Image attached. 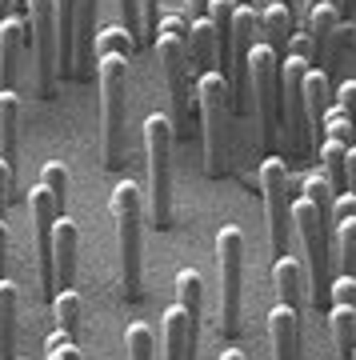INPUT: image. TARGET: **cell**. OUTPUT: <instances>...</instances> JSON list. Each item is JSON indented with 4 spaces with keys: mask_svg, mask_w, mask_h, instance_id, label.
I'll return each instance as SVG.
<instances>
[{
    "mask_svg": "<svg viewBox=\"0 0 356 360\" xmlns=\"http://www.w3.org/2000/svg\"><path fill=\"white\" fill-rule=\"evenodd\" d=\"M248 96L260 116V141L276 144L280 136V60L268 44H253L248 52Z\"/></svg>",
    "mask_w": 356,
    "mask_h": 360,
    "instance_id": "8",
    "label": "cell"
},
{
    "mask_svg": "<svg viewBox=\"0 0 356 360\" xmlns=\"http://www.w3.org/2000/svg\"><path fill=\"white\" fill-rule=\"evenodd\" d=\"M300 200H293L288 217H293L296 232H300V245H305V260H308V296H312V309H324L329 304V284H332V188L324 172H312L305 176V188H300Z\"/></svg>",
    "mask_w": 356,
    "mask_h": 360,
    "instance_id": "2",
    "label": "cell"
},
{
    "mask_svg": "<svg viewBox=\"0 0 356 360\" xmlns=\"http://www.w3.org/2000/svg\"><path fill=\"white\" fill-rule=\"evenodd\" d=\"M324 141H341V144H352L356 141V129L348 124V116H344L336 104L324 108Z\"/></svg>",
    "mask_w": 356,
    "mask_h": 360,
    "instance_id": "30",
    "label": "cell"
},
{
    "mask_svg": "<svg viewBox=\"0 0 356 360\" xmlns=\"http://www.w3.org/2000/svg\"><path fill=\"white\" fill-rule=\"evenodd\" d=\"M16 4H20V8H25V0H16Z\"/></svg>",
    "mask_w": 356,
    "mask_h": 360,
    "instance_id": "45",
    "label": "cell"
},
{
    "mask_svg": "<svg viewBox=\"0 0 356 360\" xmlns=\"http://www.w3.org/2000/svg\"><path fill=\"white\" fill-rule=\"evenodd\" d=\"M128 56H132V37L120 25L96 28L92 60H96V80H101V160L104 168L125 165V120H128Z\"/></svg>",
    "mask_w": 356,
    "mask_h": 360,
    "instance_id": "1",
    "label": "cell"
},
{
    "mask_svg": "<svg viewBox=\"0 0 356 360\" xmlns=\"http://www.w3.org/2000/svg\"><path fill=\"white\" fill-rule=\"evenodd\" d=\"M329 324H332L336 360H356V309H348V304H332Z\"/></svg>",
    "mask_w": 356,
    "mask_h": 360,
    "instance_id": "24",
    "label": "cell"
},
{
    "mask_svg": "<svg viewBox=\"0 0 356 360\" xmlns=\"http://www.w3.org/2000/svg\"><path fill=\"white\" fill-rule=\"evenodd\" d=\"M156 60L165 68L168 92H172V132L180 141L189 136V112H192V68H189V20L184 16H160V32H156Z\"/></svg>",
    "mask_w": 356,
    "mask_h": 360,
    "instance_id": "3",
    "label": "cell"
},
{
    "mask_svg": "<svg viewBox=\"0 0 356 360\" xmlns=\"http://www.w3.org/2000/svg\"><path fill=\"white\" fill-rule=\"evenodd\" d=\"M184 8H189V20H204L208 16V0H184Z\"/></svg>",
    "mask_w": 356,
    "mask_h": 360,
    "instance_id": "40",
    "label": "cell"
},
{
    "mask_svg": "<svg viewBox=\"0 0 356 360\" xmlns=\"http://www.w3.org/2000/svg\"><path fill=\"white\" fill-rule=\"evenodd\" d=\"M217 269H220V333H241V284H244V232L224 224L217 232Z\"/></svg>",
    "mask_w": 356,
    "mask_h": 360,
    "instance_id": "7",
    "label": "cell"
},
{
    "mask_svg": "<svg viewBox=\"0 0 356 360\" xmlns=\"http://www.w3.org/2000/svg\"><path fill=\"white\" fill-rule=\"evenodd\" d=\"M8 200H13V168L0 160V220L8 212Z\"/></svg>",
    "mask_w": 356,
    "mask_h": 360,
    "instance_id": "37",
    "label": "cell"
},
{
    "mask_svg": "<svg viewBox=\"0 0 356 360\" xmlns=\"http://www.w3.org/2000/svg\"><path fill=\"white\" fill-rule=\"evenodd\" d=\"M280 4H293V0H280Z\"/></svg>",
    "mask_w": 356,
    "mask_h": 360,
    "instance_id": "44",
    "label": "cell"
},
{
    "mask_svg": "<svg viewBox=\"0 0 356 360\" xmlns=\"http://www.w3.org/2000/svg\"><path fill=\"white\" fill-rule=\"evenodd\" d=\"M16 153H20V96L13 89H0V160L16 176Z\"/></svg>",
    "mask_w": 356,
    "mask_h": 360,
    "instance_id": "19",
    "label": "cell"
},
{
    "mask_svg": "<svg viewBox=\"0 0 356 360\" xmlns=\"http://www.w3.org/2000/svg\"><path fill=\"white\" fill-rule=\"evenodd\" d=\"M28 49V25L20 16L0 20V89H13L20 72V52Z\"/></svg>",
    "mask_w": 356,
    "mask_h": 360,
    "instance_id": "15",
    "label": "cell"
},
{
    "mask_svg": "<svg viewBox=\"0 0 356 360\" xmlns=\"http://www.w3.org/2000/svg\"><path fill=\"white\" fill-rule=\"evenodd\" d=\"M336 13H341V16H348V20H352V13H356V0H341V8H336Z\"/></svg>",
    "mask_w": 356,
    "mask_h": 360,
    "instance_id": "41",
    "label": "cell"
},
{
    "mask_svg": "<svg viewBox=\"0 0 356 360\" xmlns=\"http://www.w3.org/2000/svg\"><path fill=\"white\" fill-rule=\"evenodd\" d=\"M268 333H272V360H300V316L293 309L276 304L268 316Z\"/></svg>",
    "mask_w": 356,
    "mask_h": 360,
    "instance_id": "18",
    "label": "cell"
},
{
    "mask_svg": "<svg viewBox=\"0 0 356 360\" xmlns=\"http://www.w3.org/2000/svg\"><path fill=\"white\" fill-rule=\"evenodd\" d=\"M44 352H49V360H80L77 352V340H68V336L56 328V333L49 336V345H44Z\"/></svg>",
    "mask_w": 356,
    "mask_h": 360,
    "instance_id": "32",
    "label": "cell"
},
{
    "mask_svg": "<svg viewBox=\"0 0 356 360\" xmlns=\"http://www.w3.org/2000/svg\"><path fill=\"white\" fill-rule=\"evenodd\" d=\"M189 68L192 72H217V37L208 16L204 20H189Z\"/></svg>",
    "mask_w": 356,
    "mask_h": 360,
    "instance_id": "21",
    "label": "cell"
},
{
    "mask_svg": "<svg viewBox=\"0 0 356 360\" xmlns=\"http://www.w3.org/2000/svg\"><path fill=\"white\" fill-rule=\"evenodd\" d=\"M192 96L201 101V116H204V168H208V176H220L224 172V160H229L232 84L224 72H204L196 80Z\"/></svg>",
    "mask_w": 356,
    "mask_h": 360,
    "instance_id": "6",
    "label": "cell"
},
{
    "mask_svg": "<svg viewBox=\"0 0 356 360\" xmlns=\"http://www.w3.org/2000/svg\"><path fill=\"white\" fill-rule=\"evenodd\" d=\"M120 4V16H125V32L132 37V44H140V0H116Z\"/></svg>",
    "mask_w": 356,
    "mask_h": 360,
    "instance_id": "35",
    "label": "cell"
},
{
    "mask_svg": "<svg viewBox=\"0 0 356 360\" xmlns=\"http://www.w3.org/2000/svg\"><path fill=\"white\" fill-rule=\"evenodd\" d=\"M272 284H276V300H280V304H284V309H293L296 316H300V312H305V296H308L300 260L276 257V264H272Z\"/></svg>",
    "mask_w": 356,
    "mask_h": 360,
    "instance_id": "16",
    "label": "cell"
},
{
    "mask_svg": "<svg viewBox=\"0 0 356 360\" xmlns=\"http://www.w3.org/2000/svg\"><path fill=\"white\" fill-rule=\"evenodd\" d=\"M77 245H80V232L68 217H56L52 224V284L56 292L72 288V276H77Z\"/></svg>",
    "mask_w": 356,
    "mask_h": 360,
    "instance_id": "12",
    "label": "cell"
},
{
    "mask_svg": "<svg viewBox=\"0 0 356 360\" xmlns=\"http://www.w3.org/2000/svg\"><path fill=\"white\" fill-rule=\"evenodd\" d=\"M96 13L101 0H77V37H72V77L89 80L92 77V44H96Z\"/></svg>",
    "mask_w": 356,
    "mask_h": 360,
    "instance_id": "13",
    "label": "cell"
},
{
    "mask_svg": "<svg viewBox=\"0 0 356 360\" xmlns=\"http://www.w3.org/2000/svg\"><path fill=\"white\" fill-rule=\"evenodd\" d=\"M220 360H244L241 348H229V352H220Z\"/></svg>",
    "mask_w": 356,
    "mask_h": 360,
    "instance_id": "42",
    "label": "cell"
},
{
    "mask_svg": "<svg viewBox=\"0 0 356 360\" xmlns=\"http://www.w3.org/2000/svg\"><path fill=\"white\" fill-rule=\"evenodd\" d=\"M40 188H49V196L56 200V212L64 217V205H68V168L61 160H49L40 168Z\"/></svg>",
    "mask_w": 356,
    "mask_h": 360,
    "instance_id": "29",
    "label": "cell"
},
{
    "mask_svg": "<svg viewBox=\"0 0 356 360\" xmlns=\"http://www.w3.org/2000/svg\"><path fill=\"white\" fill-rule=\"evenodd\" d=\"M4 269H8V224L0 220V281H4Z\"/></svg>",
    "mask_w": 356,
    "mask_h": 360,
    "instance_id": "39",
    "label": "cell"
},
{
    "mask_svg": "<svg viewBox=\"0 0 356 360\" xmlns=\"http://www.w3.org/2000/svg\"><path fill=\"white\" fill-rule=\"evenodd\" d=\"M16 316H20V292L4 276L0 281V360H16Z\"/></svg>",
    "mask_w": 356,
    "mask_h": 360,
    "instance_id": "22",
    "label": "cell"
},
{
    "mask_svg": "<svg viewBox=\"0 0 356 360\" xmlns=\"http://www.w3.org/2000/svg\"><path fill=\"white\" fill-rule=\"evenodd\" d=\"M317 4H329V0H305V8H317ZM336 4V0H332Z\"/></svg>",
    "mask_w": 356,
    "mask_h": 360,
    "instance_id": "43",
    "label": "cell"
},
{
    "mask_svg": "<svg viewBox=\"0 0 356 360\" xmlns=\"http://www.w3.org/2000/svg\"><path fill=\"white\" fill-rule=\"evenodd\" d=\"M332 104V84H329V72L320 68H308L305 77V120H308V136L317 144V136L324 141V108Z\"/></svg>",
    "mask_w": 356,
    "mask_h": 360,
    "instance_id": "17",
    "label": "cell"
},
{
    "mask_svg": "<svg viewBox=\"0 0 356 360\" xmlns=\"http://www.w3.org/2000/svg\"><path fill=\"white\" fill-rule=\"evenodd\" d=\"M329 300L332 304H348L356 309V276H341V281L329 284Z\"/></svg>",
    "mask_w": 356,
    "mask_h": 360,
    "instance_id": "34",
    "label": "cell"
},
{
    "mask_svg": "<svg viewBox=\"0 0 356 360\" xmlns=\"http://www.w3.org/2000/svg\"><path fill=\"white\" fill-rule=\"evenodd\" d=\"M344 180H348V188H344V193L356 196V144H348V156H344Z\"/></svg>",
    "mask_w": 356,
    "mask_h": 360,
    "instance_id": "38",
    "label": "cell"
},
{
    "mask_svg": "<svg viewBox=\"0 0 356 360\" xmlns=\"http://www.w3.org/2000/svg\"><path fill=\"white\" fill-rule=\"evenodd\" d=\"M336 25H341V13H336V4H317V8H305V32L308 40L317 44V56L324 60V49H329V37L336 32Z\"/></svg>",
    "mask_w": 356,
    "mask_h": 360,
    "instance_id": "23",
    "label": "cell"
},
{
    "mask_svg": "<svg viewBox=\"0 0 356 360\" xmlns=\"http://www.w3.org/2000/svg\"><path fill=\"white\" fill-rule=\"evenodd\" d=\"M125 348H128V360H156V336L144 321H132L125 328Z\"/></svg>",
    "mask_w": 356,
    "mask_h": 360,
    "instance_id": "28",
    "label": "cell"
},
{
    "mask_svg": "<svg viewBox=\"0 0 356 360\" xmlns=\"http://www.w3.org/2000/svg\"><path fill=\"white\" fill-rule=\"evenodd\" d=\"M177 304L189 312L192 321H201L204 312V281L196 269H180L177 272Z\"/></svg>",
    "mask_w": 356,
    "mask_h": 360,
    "instance_id": "26",
    "label": "cell"
},
{
    "mask_svg": "<svg viewBox=\"0 0 356 360\" xmlns=\"http://www.w3.org/2000/svg\"><path fill=\"white\" fill-rule=\"evenodd\" d=\"M52 321H56V328H61L68 340H77L80 321H84V300H80V292L64 288V292L52 296Z\"/></svg>",
    "mask_w": 356,
    "mask_h": 360,
    "instance_id": "25",
    "label": "cell"
},
{
    "mask_svg": "<svg viewBox=\"0 0 356 360\" xmlns=\"http://www.w3.org/2000/svg\"><path fill=\"white\" fill-rule=\"evenodd\" d=\"M196 333H201V321H192L180 304L168 309L165 312V360H196Z\"/></svg>",
    "mask_w": 356,
    "mask_h": 360,
    "instance_id": "14",
    "label": "cell"
},
{
    "mask_svg": "<svg viewBox=\"0 0 356 360\" xmlns=\"http://www.w3.org/2000/svg\"><path fill=\"white\" fill-rule=\"evenodd\" d=\"M344 156H348V144H341V141H320L324 180H329L332 193H344V188H348V180H344Z\"/></svg>",
    "mask_w": 356,
    "mask_h": 360,
    "instance_id": "27",
    "label": "cell"
},
{
    "mask_svg": "<svg viewBox=\"0 0 356 360\" xmlns=\"http://www.w3.org/2000/svg\"><path fill=\"white\" fill-rule=\"evenodd\" d=\"M113 220H116V252H120V292L128 304L144 296V257H140V224H144V205L140 188L132 180H120L113 188Z\"/></svg>",
    "mask_w": 356,
    "mask_h": 360,
    "instance_id": "4",
    "label": "cell"
},
{
    "mask_svg": "<svg viewBox=\"0 0 356 360\" xmlns=\"http://www.w3.org/2000/svg\"><path fill=\"white\" fill-rule=\"evenodd\" d=\"M28 8V37H32V52H37V92L52 96L56 92V4L52 0H25Z\"/></svg>",
    "mask_w": 356,
    "mask_h": 360,
    "instance_id": "11",
    "label": "cell"
},
{
    "mask_svg": "<svg viewBox=\"0 0 356 360\" xmlns=\"http://www.w3.org/2000/svg\"><path fill=\"white\" fill-rule=\"evenodd\" d=\"M172 120L165 112H153L144 120V153H148V205H153V229H172Z\"/></svg>",
    "mask_w": 356,
    "mask_h": 360,
    "instance_id": "5",
    "label": "cell"
},
{
    "mask_svg": "<svg viewBox=\"0 0 356 360\" xmlns=\"http://www.w3.org/2000/svg\"><path fill=\"white\" fill-rule=\"evenodd\" d=\"M284 56H296V60H305V65H312V68L320 65L317 44L308 40V32H293V40H288V52H284Z\"/></svg>",
    "mask_w": 356,
    "mask_h": 360,
    "instance_id": "33",
    "label": "cell"
},
{
    "mask_svg": "<svg viewBox=\"0 0 356 360\" xmlns=\"http://www.w3.org/2000/svg\"><path fill=\"white\" fill-rule=\"evenodd\" d=\"M260 28L268 32V49L276 52V60H284V52H288V40H293V32H296L293 4H280V0H272L265 13H260Z\"/></svg>",
    "mask_w": 356,
    "mask_h": 360,
    "instance_id": "20",
    "label": "cell"
},
{
    "mask_svg": "<svg viewBox=\"0 0 356 360\" xmlns=\"http://www.w3.org/2000/svg\"><path fill=\"white\" fill-rule=\"evenodd\" d=\"M336 108L348 116V124L356 129V80H344L341 84V96H336Z\"/></svg>",
    "mask_w": 356,
    "mask_h": 360,
    "instance_id": "36",
    "label": "cell"
},
{
    "mask_svg": "<svg viewBox=\"0 0 356 360\" xmlns=\"http://www.w3.org/2000/svg\"><path fill=\"white\" fill-rule=\"evenodd\" d=\"M260 188H265L272 257H288V224H293L288 208H293V196H288V165L280 156H265V165H260Z\"/></svg>",
    "mask_w": 356,
    "mask_h": 360,
    "instance_id": "9",
    "label": "cell"
},
{
    "mask_svg": "<svg viewBox=\"0 0 356 360\" xmlns=\"http://www.w3.org/2000/svg\"><path fill=\"white\" fill-rule=\"evenodd\" d=\"M305 60L284 56L280 60V112H284V132H288V148L296 156L312 153V136H308V120H305V77H308Z\"/></svg>",
    "mask_w": 356,
    "mask_h": 360,
    "instance_id": "10",
    "label": "cell"
},
{
    "mask_svg": "<svg viewBox=\"0 0 356 360\" xmlns=\"http://www.w3.org/2000/svg\"><path fill=\"white\" fill-rule=\"evenodd\" d=\"M160 32V0H140V44H156Z\"/></svg>",
    "mask_w": 356,
    "mask_h": 360,
    "instance_id": "31",
    "label": "cell"
}]
</instances>
